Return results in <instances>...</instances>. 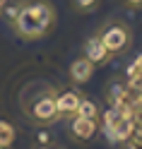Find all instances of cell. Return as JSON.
Instances as JSON below:
<instances>
[{
  "label": "cell",
  "mask_w": 142,
  "mask_h": 149,
  "mask_svg": "<svg viewBox=\"0 0 142 149\" xmlns=\"http://www.w3.org/2000/svg\"><path fill=\"white\" fill-rule=\"evenodd\" d=\"M12 31L24 41H39L55 26V7L48 0H20V12L10 22Z\"/></svg>",
  "instance_id": "6da1fadb"
},
{
  "label": "cell",
  "mask_w": 142,
  "mask_h": 149,
  "mask_svg": "<svg viewBox=\"0 0 142 149\" xmlns=\"http://www.w3.org/2000/svg\"><path fill=\"white\" fill-rule=\"evenodd\" d=\"M106 101L108 106L116 108H142V55H137L125 70V84L123 82H113L106 89Z\"/></svg>",
  "instance_id": "7a4b0ae2"
},
{
  "label": "cell",
  "mask_w": 142,
  "mask_h": 149,
  "mask_svg": "<svg viewBox=\"0 0 142 149\" xmlns=\"http://www.w3.org/2000/svg\"><path fill=\"white\" fill-rule=\"evenodd\" d=\"M97 34H99L101 43L106 46V51L111 53V58H120V55H125L132 48V41H135L130 24L128 22H120V19L106 22Z\"/></svg>",
  "instance_id": "3957f363"
},
{
  "label": "cell",
  "mask_w": 142,
  "mask_h": 149,
  "mask_svg": "<svg viewBox=\"0 0 142 149\" xmlns=\"http://www.w3.org/2000/svg\"><path fill=\"white\" fill-rule=\"evenodd\" d=\"M53 96H55V91H43V94H39V96H29V104H24V113L29 116L31 123L48 127V125H53V123L60 120Z\"/></svg>",
  "instance_id": "277c9868"
},
{
  "label": "cell",
  "mask_w": 142,
  "mask_h": 149,
  "mask_svg": "<svg viewBox=\"0 0 142 149\" xmlns=\"http://www.w3.org/2000/svg\"><path fill=\"white\" fill-rule=\"evenodd\" d=\"M101 132V123L94 118H82V116H70L68 118V135L72 142H92Z\"/></svg>",
  "instance_id": "5b68a950"
},
{
  "label": "cell",
  "mask_w": 142,
  "mask_h": 149,
  "mask_svg": "<svg viewBox=\"0 0 142 149\" xmlns=\"http://www.w3.org/2000/svg\"><path fill=\"white\" fill-rule=\"evenodd\" d=\"M55 108H58V116L60 118H70L77 113V106L82 101V94L77 89H58L55 91Z\"/></svg>",
  "instance_id": "8992f818"
},
{
  "label": "cell",
  "mask_w": 142,
  "mask_h": 149,
  "mask_svg": "<svg viewBox=\"0 0 142 149\" xmlns=\"http://www.w3.org/2000/svg\"><path fill=\"white\" fill-rule=\"evenodd\" d=\"M108 108H116V106H108ZM118 113H123L125 118H130V137L125 142V149H142V108H116Z\"/></svg>",
  "instance_id": "52a82bcc"
},
{
  "label": "cell",
  "mask_w": 142,
  "mask_h": 149,
  "mask_svg": "<svg viewBox=\"0 0 142 149\" xmlns=\"http://www.w3.org/2000/svg\"><path fill=\"white\" fill-rule=\"evenodd\" d=\"M84 58L92 65H106L111 60V53L106 51V46L101 43L99 34H92L87 41H84Z\"/></svg>",
  "instance_id": "ba28073f"
},
{
  "label": "cell",
  "mask_w": 142,
  "mask_h": 149,
  "mask_svg": "<svg viewBox=\"0 0 142 149\" xmlns=\"http://www.w3.org/2000/svg\"><path fill=\"white\" fill-rule=\"evenodd\" d=\"M94 68H97V65H92L84 55L82 58H75L70 63V68H68V77H70L72 84H87L94 77Z\"/></svg>",
  "instance_id": "9c48e42d"
},
{
  "label": "cell",
  "mask_w": 142,
  "mask_h": 149,
  "mask_svg": "<svg viewBox=\"0 0 142 149\" xmlns=\"http://www.w3.org/2000/svg\"><path fill=\"white\" fill-rule=\"evenodd\" d=\"M75 116H82V118H94V120H99V116H101V106H99L94 99H84V96H82V101H80V106H77V113H75Z\"/></svg>",
  "instance_id": "30bf717a"
},
{
  "label": "cell",
  "mask_w": 142,
  "mask_h": 149,
  "mask_svg": "<svg viewBox=\"0 0 142 149\" xmlns=\"http://www.w3.org/2000/svg\"><path fill=\"white\" fill-rule=\"evenodd\" d=\"M15 139H17V130H15V125L7 123V120H0V147H7V149H10Z\"/></svg>",
  "instance_id": "8fae6325"
},
{
  "label": "cell",
  "mask_w": 142,
  "mask_h": 149,
  "mask_svg": "<svg viewBox=\"0 0 142 149\" xmlns=\"http://www.w3.org/2000/svg\"><path fill=\"white\" fill-rule=\"evenodd\" d=\"M99 5H101V0H72V7L82 15H89L94 10H99Z\"/></svg>",
  "instance_id": "7c38bea8"
},
{
  "label": "cell",
  "mask_w": 142,
  "mask_h": 149,
  "mask_svg": "<svg viewBox=\"0 0 142 149\" xmlns=\"http://www.w3.org/2000/svg\"><path fill=\"white\" fill-rule=\"evenodd\" d=\"M48 144H53L51 132H46V130H39V132H36V147H48Z\"/></svg>",
  "instance_id": "4fadbf2b"
},
{
  "label": "cell",
  "mask_w": 142,
  "mask_h": 149,
  "mask_svg": "<svg viewBox=\"0 0 142 149\" xmlns=\"http://www.w3.org/2000/svg\"><path fill=\"white\" fill-rule=\"evenodd\" d=\"M118 3L123 5V7H128V10H142V0H118Z\"/></svg>",
  "instance_id": "5bb4252c"
},
{
  "label": "cell",
  "mask_w": 142,
  "mask_h": 149,
  "mask_svg": "<svg viewBox=\"0 0 142 149\" xmlns=\"http://www.w3.org/2000/svg\"><path fill=\"white\" fill-rule=\"evenodd\" d=\"M7 3H10V0H0V12H3V7H5Z\"/></svg>",
  "instance_id": "9a60e30c"
},
{
  "label": "cell",
  "mask_w": 142,
  "mask_h": 149,
  "mask_svg": "<svg viewBox=\"0 0 142 149\" xmlns=\"http://www.w3.org/2000/svg\"><path fill=\"white\" fill-rule=\"evenodd\" d=\"M36 149H58V147H53V144H48V147H36Z\"/></svg>",
  "instance_id": "2e32d148"
},
{
  "label": "cell",
  "mask_w": 142,
  "mask_h": 149,
  "mask_svg": "<svg viewBox=\"0 0 142 149\" xmlns=\"http://www.w3.org/2000/svg\"><path fill=\"white\" fill-rule=\"evenodd\" d=\"M0 149H7V147H0Z\"/></svg>",
  "instance_id": "e0dca14e"
}]
</instances>
